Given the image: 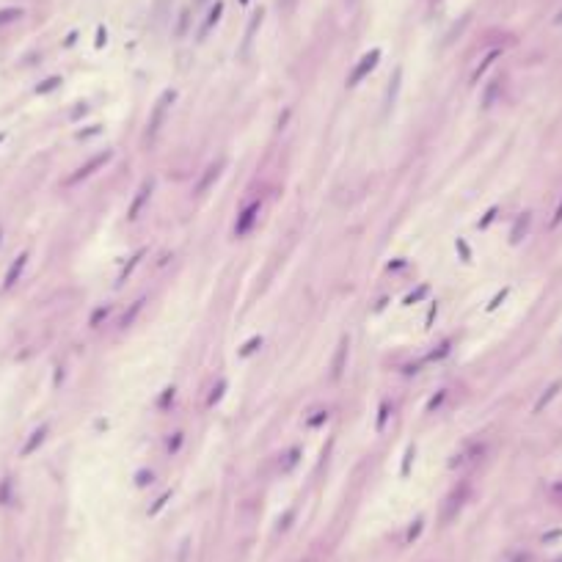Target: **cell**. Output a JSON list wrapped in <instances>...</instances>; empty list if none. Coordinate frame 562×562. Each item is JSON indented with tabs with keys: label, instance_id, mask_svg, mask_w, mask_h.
I'll return each mask as SVG.
<instances>
[{
	"label": "cell",
	"instance_id": "1",
	"mask_svg": "<svg viewBox=\"0 0 562 562\" xmlns=\"http://www.w3.org/2000/svg\"><path fill=\"white\" fill-rule=\"evenodd\" d=\"M378 61H380V50H372V52H367V55H364V58H361V61H359V66L353 69V75H350V78H347V86H359L361 80H364L367 75H370L372 69L378 66Z\"/></svg>",
	"mask_w": 562,
	"mask_h": 562
},
{
	"label": "cell",
	"instance_id": "2",
	"mask_svg": "<svg viewBox=\"0 0 562 562\" xmlns=\"http://www.w3.org/2000/svg\"><path fill=\"white\" fill-rule=\"evenodd\" d=\"M168 102H174V91H166V94H163V99L157 102L155 113H152V121H149V130H146V138H155V135H157V130H160L163 119H166Z\"/></svg>",
	"mask_w": 562,
	"mask_h": 562
},
{
	"label": "cell",
	"instance_id": "3",
	"mask_svg": "<svg viewBox=\"0 0 562 562\" xmlns=\"http://www.w3.org/2000/svg\"><path fill=\"white\" fill-rule=\"evenodd\" d=\"M256 215H259V201H251L248 207L240 213L237 224H234V234H245V232H251V226H254Z\"/></svg>",
	"mask_w": 562,
	"mask_h": 562
},
{
	"label": "cell",
	"instance_id": "4",
	"mask_svg": "<svg viewBox=\"0 0 562 562\" xmlns=\"http://www.w3.org/2000/svg\"><path fill=\"white\" fill-rule=\"evenodd\" d=\"M108 160H110V152H105V155H97V157H94L91 163H86L83 168H78V174H72V177H69V185H75V182H80V179L91 177V174L97 171L99 166H105V163H108Z\"/></svg>",
	"mask_w": 562,
	"mask_h": 562
},
{
	"label": "cell",
	"instance_id": "5",
	"mask_svg": "<svg viewBox=\"0 0 562 562\" xmlns=\"http://www.w3.org/2000/svg\"><path fill=\"white\" fill-rule=\"evenodd\" d=\"M25 265H28V254H20L14 262H11V267H9V273H6V278H3V290H11V287L17 284V278L22 276V270H25Z\"/></svg>",
	"mask_w": 562,
	"mask_h": 562
},
{
	"label": "cell",
	"instance_id": "6",
	"mask_svg": "<svg viewBox=\"0 0 562 562\" xmlns=\"http://www.w3.org/2000/svg\"><path fill=\"white\" fill-rule=\"evenodd\" d=\"M47 430H50V427H47V425H42V427H36V430L31 433V438H28V444H25V447H22V458H28V455H33V452H36L39 447H42V444H44V438H47Z\"/></svg>",
	"mask_w": 562,
	"mask_h": 562
},
{
	"label": "cell",
	"instance_id": "7",
	"mask_svg": "<svg viewBox=\"0 0 562 562\" xmlns=\"http://www.w3.org/2000/svg\"><path fill=\"white\" fill-rule=\"evenodd\" d=\"M221 14H224V3H213V9H209V14H207V20H204V25H201V31H198V39H204L209 31H213L215 25H218V20H221Z\"/></svg>",
	"mask_w": 562,
	"mask_h": 562
},
{
	"label": "cell",
	"instance_id": "8",
	"mask_svg": "<svg viewBox=\"0 0 562 562\" xmlns=\"http://www.w3.org/2000/svg\"><path fill=\"white\" fill-rule=\"evenodd\" d=\"M218 177H221V163H218V166H209V168H207L204 179H201V182H198V187H196V193H198V196H204V193H207L209 187H213L215 182H218Z\"/></svg>",
	"mask_w": 562,
	"mask_h": 562
},
{
	"label": "cell",
	"instance_id": "9",
	"mask_svg": "<svg viewBox=\"0 0 562 562\" xmlns=\"http://www.w3.org/2000/svg\"><path fill=\"white\" fill-rule=\"evenodd\" d=\"M149 190H152V185H149V182H144V187H140V190H138V198H135V204H132V207H130V218H132V221L138 218V213H140V207H144V201H146V198H149Z\"/></svg>",
	"mask_w": 562,
	"mask_h": 562
},
{
	"label": "cell",
	"instance_id": "10",
	"mask_svg": "<svg viewBox=\"0 0 562 562\" xmlns=\"http://www.w3.org/2000/svg\"><path fill=\"white\" fill-rule=\"evenodd\" d=\"M344 356H347V339H342V344H339V350H336V359H333V370H331L333 378H339V375H342Z\"/></svg>",
	"mask_w": 562,
	"mask_h": 562
},
{
	"label": "cell",
	"instance_id": "11",
	"mask_svg": "<svg viewBox=\"0 0 562 562\" xmlns=\"http://www.w3.org/2000/svg\"><path fill=\"white\" fill-rule=\"evenodd\" d=\"M58 86H61V78H47L42 86H36V94H47V91L58 89Z\"/></svg>",
	"mask_w": 562,
	"mask_h": 562
},
{
	"label": "cell",
	"instance_id": "12",
	"mask_svg": "<svg viewBox=\"0 0 562 562\" xmlns=\"http://www.w3.org/2000/svg\"><path fill=\"white\" fill-rule=\"evenodd\" d=\"M187 22H190V9H182V14H179V28H177V36H185Z\"/></svg>",
	"mask_w": 562,
	"mask_h": 562
},
{
	"label": "cell",
	"instance_id": "13",
	"mask_svg": "<svg viewBox=\"0 0 562 562\" xmlns=\"http://www.w3.org/2000/svg\"><path fill=\"white\" fill-rule=\"evenodd\" d=\"M20 14H22L20 9H9V11H0V25H3V22H11V20H17V17H20Z\"/></svg>",
	"mask_w": 562,
	"mask_h": 562
},
{
	"label": "cell",
	"instance_id": "14",
	"mask_svg": "<svg viewBox=\"0 0 562 562\" xmlns=\"http://www.w3.org/2000/svg\"><path fill=\"white\" fill-rule=\"evenodd\" d=\"M140 306H144V301H135V306H132V312H130V314H124V320H121V325H124V328L130 325V323H132V317H135V314L140 312Z\"/></svg>",
	"mask_w": 562,
	"mask_h": 562
},
{
	"label": "cell",
	"instance_id": "15",
	"mask_svg": "<svg viewBox=\"0 0 562 562\" xmlns=\"http://www.w3.org/2000/svg\"><path fill=\"white\" fill-rule=\"evenodd\" d=\"M494 58H496V52H490V55H488V58H485V61H482V63H479V69H477V72H474V80H477V78H479V75H482V72H485V69H488V66H490V63H494Z\"/></svg>",
	"mask_w": 562,
	"mask_h": 562
},
{
	"label": "cell",
	"instance_id": "16",
	"mask_svg": "<svg viewBox=\"0 0 562 562\" xmlns=\"http://www.w3.org/2000/svg\"><path fill=\"white\" fill-rule=\"evenodd\" d=\"M108 312H110V306H102V309H97V312H94V317H91V325L97 328V323H99V320H102V317H108Z\"/></svg>",
	"mask_w": 562,
	"mask_h": 562
},
{
	"label": "cell",
	"instance_id": "17",
	"mask_svg": "<svg viewBox=\"0 0 562 562\" xmlns=\"http://www.w3.org/2000/svg\"><path fill=\"white\" fill-rule=\"evenodd\" d=\"M259 344H262V339H259V336H254V339H251V342H248V344H245V347H243V356L254 353V350L259 347Z\"/></svg>",
	"mask_w": 562,
	"mask_h": 562
},
{
	"label": "cell",
	"instance_id": "18",
	"mask_svg": "<svg viewBox=\"0 0 562 562\" xmlns=\"http://www.w3.org/2000/svg\"><path fill=\"white\" fill-rule=\"evenodd\" d=\"M179 444H182V433H177V436H174V444L168 441V452L174 455V452H177V449H179Z\"/></svg>",
	"mask_w": 562,
	"mask_h": 562
},
{
	"label": "cell",
	"instance_id": "19",
	"mask_svg": "<svg viewBox=\"0 0 562 562\" xmlns=\"http://www.w3.org/2000/svg\"><path fill=\"white\" fill-rule=\"evenodd\" d=\"M386 416H389V405H380V419H378V430H383V422H386Z\"/></svg>",
	"mask_w": 562,
	"mask_h": 562
},
{
	"label": "cell",
	"instance_id": "20",
	"mask_svg": "<svg viewBox=\"0 0 562 562\" xmlns=\"http://www.w3.org/2000/svg\"><path fill=\"white\" fill-rule=\"evenodd\" d=\"M168 496H171V494H163V496H160V499H157V505H155V507H152V510H149V513H152V515H155V513H157V510H160V507H163V505H166V502H168Z\"/></svg>",
	"mask_w": 562,
	"mask_h": 562
},
{
	"label": "cell",
	"instance_id": "21",
	"mask_svg": "<svg viewBox=\"0 0 562 562\" xmlns=\"http://www.w3.org/2000/svg\"><path fill=\"white\" fill-rule=\"evenodd\" d=\"M224 389H226V383H224V380H221V383H218V389H215V394L209 397V405H213L215 400H221V391H224Z\"/></svg>",
	"mask_w": 562,
	"mask_h": 562
},
{
	"label": "cell",
	"instance_id": "22",
	"mask_svg": "<svg viewBox=\"0 0 562 562\" xmlns=\"http://www.w3.org/2000/svg\"><path fill=\"white\" fill-rule=\"evenodd\" d=\"M419 529H422V521H416V526H411V529H408V540H413V537L419 535Z\"/></svg>",
	"mask_w": 562,
	"mask_h": 562
},
{
	"label": "cell",
	"instance_id": "23",
	"mask_svg": "<svg viewBox=\"0 0 562 562\" xmlns=\"http://www.w3.org/2000/svg\"><path fill=\"white\" fill-rule=\"evenodd\" d=\"M105 39H108V33H105V28H99V31H97V47H102Z\"/></svg>",
	"mask_w": 562,
	"mask_h": 562
},
{
	"label": "cell",
	"instance_id": "24",
	"mask_svg": "<svg viewBox=\"0 0 562 562\" xmlns=\"http://www.w3.org/2000/svg\"><path fill=\"white\" fill-rule=\"evenodd\" d=\"M278 3H281V9H284V11H292V9H295V0H278Z\"/></svg>",
	"mask_w": 562,
	"mask_h": 562
},
{
	"label": "cell",
	"instance_id": "25",
	"mask_svg": "<svg viewBox=\"0 0 562 562\" xmlns=\"http://www.w3.org/2000/svg\"><path fill=\"white\" fill-rule=\"evenodd\" d=\"M198 3H204V0H193V9H196V6H198Z\"/></svg>",
	"mask_w": 562,
	"mask_h": 562
},
{
	"label": "cell",
	"instance_id": "26",
	"mask_svg": "<svg viewBox=\"0 0 562 562\" xmlns=\"http://www.w3.org/2000/svg\"><path fill=\"white\" fill-rule=\"evenodd\" d=\"M3 138H6V132H0V140H3Z\"/></svg>",
	"mask_w": 562,
	"mask_h": 562
},
{
	"label": "cell",
	"instance_id": "27",
	"mask_svg": "<svg viewBox=\"0 0 562 562\" xmlns=\"http://www.w3.org/2000/svg\"><path fill=\"white\" fill-rule=\"evenodd\" d=\"M347 3H350V6H353V3H356V0H347Z\"/></svg>",
	"mask_w": 562,
	"mask_h": 562
},
{
	"label": "cell",
	"instance_id": "28",
	"mask_svg": "<svg viewBox=\"0 0 562 562\" xmlns=\"http://www.w3.org/2000/svg\"><path fill=\"white\" fill-rule=\"evenodd\" d=\"M240 3H248V0H240Z\"/></svg>",
	"mask_w": 562,
	"mask_h": 562
}]
</instances>
